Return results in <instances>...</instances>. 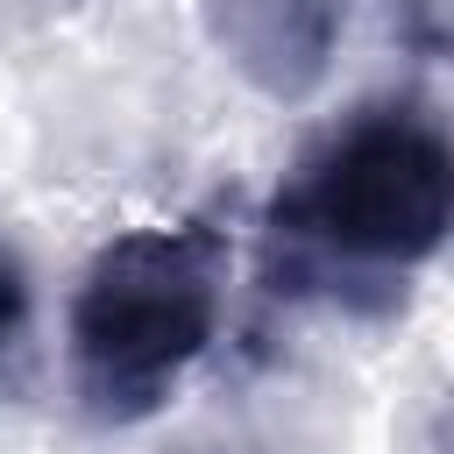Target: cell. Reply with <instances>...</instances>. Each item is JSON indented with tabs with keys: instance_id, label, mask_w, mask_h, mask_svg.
I'll return each mask as SVG.
<instances>
[{
	"instance_id": "6da1fadb",
	"label": "cell",
	"mask_w": 454,
	"mask_h": 454,
	"mask_svg": "<svg viewBox=\"0 0 454 454\" xmlns=\"http://www.w3.org/2000/svg\"><path fill=\"white\" fill-rule=\"evenodd\" d=\"M227 241L206 220L114 234L71 298V369L92 419H149L220 326Z\"/></svg>"
},
{
	"instance_id": "7a4b0ae2",
	"label": "cell",
	"mask_w": 454,
	"mask_h": 454,
	"mask_svg": "<svg viewBox=\"0 0 454 454\" xmlns=\"http://www.w3.org/2000/svg\"><path fill=\"white\" fill-rule=\"evenodd\" d=\"M454 149L419 106H362L340 121L270 206V234L333 262L411 270L447 241Z\"/></svg>"
},
{
	"instance_id": "3957f363",
	"label": "cell",
	"mask_w": 454,
	"mask_h": 454,
	"mask_svg": "<svg viewBox=\"0 0 454 454\" xmlns=\"http://www.w3.org/2000/svg\"><path fill=\"white\" fill-rule=\"evenodd\" d=\"M340 21H348V0H206L213 43L270 99H305L326 78Z\"/></svg>"
},
{
	"instance_id": "277c9868",
	"label": "cell",
	"mask_w": 454,
	"mask_h": 454,
	"mask_svg": "<svg viewBox=\"0 0 454 454\" xmlns=\"http://www.w3.org/2000/svg\"><path fill=\"white\" fill-rule=\"evenodd\" d=\"M28 305H35V291H28V262H21V248L0 234V362L21 348V333H28Z\"/></svg>"
}]
</instances>
